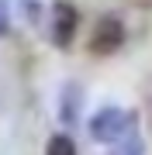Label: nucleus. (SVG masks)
Returning a JSON list of instances; mask_svg holds the SVG:
<instances>
[{"label": "nucleus", "mask_w": 152, "mask_h": 155, "mask_svg": "<svg viewBox=\"0 0 152 155\" xmlns=\"http://www.w3.org/2000/svg\"><path fill=\"white\" fill-rule=\"evenodd\" d=\"M131 131H138V114L124 110V107H100L90 117V138L100 145H118Z\"/></svg>", "instance_id": "obj_1"}, {"label": "nucleus", "mask_w": 152, "mask_h": 155, "mask_svg": "<svg viewBox=\"0 0 152 155\" xmlns=\"http://www.w3.org/2000/svg\"><path fill=\"white\" fill-rule=\"evenodd\" d=\"M124 45V21L121 17H114V14H104L100 21L93 24V31H90V41H86V48H90V55H114Z\"/></svg>", "instance_id": "obj_2"}, {"label": "nucleus", "mask_w": 152, "mask_h": 155, "mask_svg": "<svg viewBox=\"0 0 152 155\" xmlns=\"http://www.w3.org/2000/svg\"><path fill=\"white\" fill-rule=\"evenodd\" d=\"M76 31H79V11L69 0H56L52 4V21H49V38L56 48H69L76 41Z\"/></svg>", "instance_id": "obj_3"}, {"label": "nucleus", "mask_w": 152, "mask_h": 155, "mask_svg": "<svg viewBox=\"0 0 152 155\" xmlns=\"http://www.w3.org/2000/svg\"><path fill=\"white\" fill-rule=\"evenodd\" d=\"M83 104V93L76 90V83H66V93H62V121L73 124L76 121V107Z\"/></svg>", "instance_id": "obj_4"}, {"label": "nucleus", "mask_w": 152, "mask_h": 155, "mask_svg": "<svg viewBox=\"0 0 152 155\" xmlns=\"http://www.w3.org/2000/svg\"><path fill=\"white\" fill-rule=\"evenodd\" d=\"M45 155H79V152H76V141L59 131V134H52L45 141Z\"/></svg>", "instance_id": "obj_5"}, {"label": "nucleus", "mask_w": 152, "mask_h": 155, "mask_svg": "<svg viewBox=\"0 0 152 155\" xmlns=\"http://www.w3.org/2000/svg\"><path fill=\"white\" fill-rule=\"evenodd\" d=\"M114 155H142V138H138V131L124 134V138L114 145Z\"/></svg>", "instance_id": "obj_6"}, {"label": "nucleus", "mask_w": 152, "mask_h": 155, "mask_svg": "<svg viewBox=\"0 0 152 155\" xmlns=\"http://www.w3.org/2000/svg\"><path fill=\"white\" fill-rule=\"evenodd\" d=\"M7 31H11V11H7V4L0 0V38H4Z\"/></svg>", "instance_id": "obj_7"}]
</instances>
